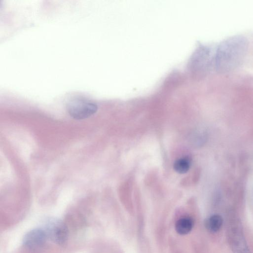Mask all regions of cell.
Listing matches in <instances>:
<instances>
[{
  "label": "cell",
  "instance_id": "cell-3",
  "mask_svg": "<svg viewBox=\"0 0 253 253\" xmlns=\"http://www.w3.org/2000/svg\"><path fill=\"white\" fill-rule=\"evenodd\" d=\"M49 239L46 230L42 228L33 229L24 236L23 245L27 249L36 251L42 248Z\"/></svg>",
  "mask_w": 253,
  "mask_h": 253
},
{
  "label": "cell",
  "instance_id": "cell-2",
  "mask_svg": "<svg viewBox=\"0 0 253 253\" xmlns=\"http://www.w3.org/2000/svg\"><path fill=\"white\" fill-rule=\"evenodd\" d=\"M45 229L49 239L59 245L65 244L69 237V231L67 225L61 220L52 219L49 220Z\"/></svg>",
  "mask_w": 253,
  "mask_h": 253
},
{
  "label": "cell",
  "instance_id": "cell-1",
  "mask_svg": "<svg viewBox=\"0 0 253 253\" xmlns=\"http://www.w3.org/2000/svg\"><path fill=\"white\" fill-rule=\"evenodd\" d=\"M68 110L70 115L74 119L83 120L96 113L98 110V106L91 101L77 99L69 103Z\"/></svg>",
  "mask_w": 253,
  "mask_h": 253
},
{
  "label": "cell",
  "instance_id": "cell-6",
  "mask_svg": "<svg viewBox=\"0 0 253 253\" xmlns=\"http://www.w3.org/2000/svg\"><path fill=\"white\" fill-rule=\"evenodd\" d=\"M191 161L188 157H183L178 159L174 163V168L175 171L180 174L186 173L189 169Z\"/></svg>",
  "mask_w": 253,
  "mask_h": 253
},
{
  "label": "cell",
  "instance_id": "cell-4",
  "mask_svg": "<svg viewBox=\"0 0 253 253\" xmlns=\"http://www.w3.org/2000/svg\"><path fill=\"white\" fill-rule=\"evenodd\" d=\"M193 219L188 217H183L178 220L175 224V229L180 235L189 233L194 226Z\"/></svg>",
  "mask_w": 253,
  "mask_h": 253
},
{
  "label": "cell",
  "instance_id": "cell-5",
  "mask_svg": "<svg viewBox=\"0 0 253 253\" xmlns=\"http://www.w3.org/2000/svg\"><path fill=\"white\" fill-rule=\"evenodd\" d=\"M223 224V219L218 215H214L206 219L205 226L211 232H217L221 228Z\"/></svg>",
  "mask_w": 253,
  "mask_h": 253
}]
</instances>
